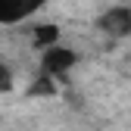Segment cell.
Here are the masks:
<instances>
[{"label": "cell", "instance_id": "3957f363", "mask_svg": "<svg viewBox=\"0 0 131 131\" xmlns=\"http://www.w3.org/2000/svg\"><path fill=\"white\" fill-rule=\"evenodd\" d=\"M44 0H0V22H19L35 13Z\"/></svg>", "mask_w": 131, "mask_h": 131}, {"label": "cell", "instance_id": "7a4b0ae2", "mask_svg": "<svg viewBox=\"0 0 131 131\" xmlns=\"http://www.w3.org/2000/svg\"><path fill=\"white\" fill-rule=\"evenodd\" d=\"M100 28H103V31H109V35H116V38L131 35V9L116 6V9L103 13V16H100Z\"/></svg>", "mask_w": 131, "mask_h": 131}, {"label": "cell", "instance_id": "277c9868", "mask_svg": "<svg viewBox=\"0 0 131 131\" xmlns=\"http://www.w3.org/2000/svg\"><path fill=\"white\" fill-rule=\"evenodd\" d=\"M56 41H59V28L56 25H38L35 28V47H38V50H41V47L47 50V47H53Z\"/></svg>", "mask_w": 131, "mask_h": 131}, {"label": "cell", "instance_id": "6da1fadb", "mask_svg": "<svg viewBox=\"0 0 131 131\" xmlns=\"http://www.w3.org/2000/svg\"><path fill=\"white\" fill-rule=\"evenodd\" d=\"M75 66V53L72 50H66V47H47V53H44V69L47 75H66Z\"/></svg>", "mask_w": 131, "mask_h": 131}, {"label": "cell", "instance_id": "8992f818", "mask_svg": "<svg viewBox=\"0 0 131 131\" xmlns=\"http://www.w3.org/2000/svg\"><path fill=\"white\" fill-rule=\"evenodd\" d=\"M3 91H9V72H6V66L0 62V94Z\"/></svg>", "mask_w": 131, "mask_h": 131}, {"label": "cell", "instance_id": "5b68a950", "mask_svg": "<svg viewBox=\"0 0 131 131\" xmlns=\"http://www.w3.org/2000/svg\"><path fill=\"white\" fill-rule=\"evenodd\" d=\"M28 94H31V97H53V94H56V84L44 75V78H38V81H31Z\"/></svg>", "mask_w": 131, "mask_h": 131}]
</instances>
